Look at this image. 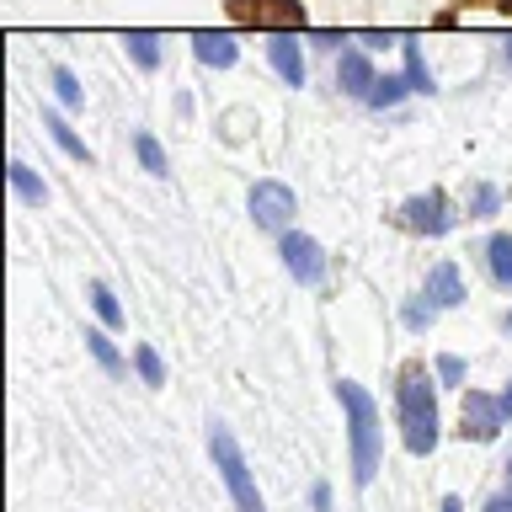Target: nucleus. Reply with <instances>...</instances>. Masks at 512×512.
<instances>
[{
	"label": "nucleus",
	"mask_w": 512,
	"mask_h": 512,
	"mask_svg": "<svg viewBox=\"0 0 512 512\" xmlns=\"http://www.w3.org/2000/svg\"><path fill=\"white\" fill-rule=\"evenodd\" d=\"M432 320H438V304H432L427 294L416 299V304H406V326H411V331H427Z\"/></svg>",
	"instance_id": "393cba45"
},
{
	"label": "nucleus",
	"mask_w": 512,
	"mask_h": 512,
	"mask_svg": "<svg viewBox=\"0 0 512 512\" xmlns=\"http://www.w3.org/2000/svg\"><path fill=\"white\" fill-rule=\"evenodd\" d=\"M86 294H91V310L102 315V326H123V304H118V294H112L102 278H91Z\"/></svg>",
	"instance_id": "2eb2a0df"
},
{
	"label": "nucleus",
	"mask_w": 512,
	"mask_h": 512,
	"mask_svg": "<svg viewBox=\"0 0 512 512\" xmlns=\"http://www.w3.org/2000/svg\"><path fill=\"white\" fill-rule=\"evenodd\" d=\"M406 80H411V91H432V70L416 43H406Z\"/></svg>",
	"instance_id": "412c9836"
},
{
	"label": "nucleus",
	"mask_w": 512,
	"mask_h": 512,
	"mask_svg": "<svg viewBox=\"0 0 512 512\" xmlns=\"http://www.w3.org/2000/svg\"><path fill=\"white\" fill-rule=\"evenodd\" d=\"M486 262H491V278L502 288H512V235L507 230L486 240Z\"/></svg>",
	"instance_id": "4468645a"
},
{
	"label": "nucleus",
	"mask_w": 512,
	"mask_h": 512,
	"mask_svg": "<svg viewBox=\"0 0 512 512\" xmlns=\"http://www.w3.org/2000/svg\"><path fill=\"white\" fill-rule=\"evenodd\" d=\"M502 411L512 416V379H507V390H502Z\"/></svg>",
	"instance_id": "c756f323"
},
{
	"label": "nucleus",
	"mask_w": 512,
	"mask_h": 512,
	"mask_svg": "<svg viewBox=\"0 0 512 512\" xmlns=\"http://www.w3.org/2000/svg\"><path fill=\"white\" fill-rule=\"evenodd\" d=\"M134 150H139V166L150 176H171V160H166V150H160L155 134H134Z\"/></svg>",
	"instance_id": "f3484780"
},
{
	"label": "nucleus",
	"mask_w": 512,
	"mask_h": 512,
	"mask_svg": "<svg viewBox=\"0 0 512 512\" xmlns=\"http://www.w3.org/2000/svg\"><path fill=\"white\" fill-rule=\"evenodd\" d=\"M507 331H512V315H507Z\"/></svg>",
	"instance_id": "2f4dec72"
},
{
	"label": "nucleus",
	"mask_w": 512,
	"mask_h": 512,
	"mask_svg": "<svg viewBox=\"0 0 512 512\" xmlns=\"http://www.w3.org/2000/svg\"><path fill=\"white\" fill-rule=\"evenodd\" d=\"M507 64H512V43H507Z\"/></svg>",
	"instance_id": "7c9ffc66"
},
{
	"label": "nucleus",
	"mask_w": 512,
	"mask_h": 512,
	"mask_svg": "<svg viewBox=\"0 0 512 512\" xmlns=\"http://www.w3.org/2000/svg\"><path fill=\"white\" fill-rule=\"evenodd\" d=\"M395 411H400V438L416 459H427L438 448V395H432V374L422 363H411L395 384Z\"/></svg>",
	"instance_id": "f257e3e1"
},
{
	"label": "nucleus",
	"mask_w": 512,
	"mask_h": 512,
	"mask_svg": "<svg viewBox=\"0 0 512 512\" xmlns=\"http://www.w3.org/2000/svg\"><path fill=\"white\" fill-rule=\"evenodd\" d=\"M283 267L294 272L299 283H320L326 278V251H320V240L315 235H304V230H283Z\"/></svg>",
	"instance_id": "423d86ee"
},
{
	"label": "nucleus",
	"mask_w": 512,
	"mask_h": 512,
	"mask_svg": "<svg viewBox=\"0 0 512 512\" xmlns=\"http://www.w3.org/2000/svg\"><path fill=\"white\" fill-rule=\"evenodd\" d=\"M11 187L22 192L27 203H38V208L48 203V182H43V176L32 171V166H22V160H11Z\"/></svg>",
	"instance_id": "dca6fc26"
},
{
	"label": "nucleus",
	"mask_w": 512,
	"mask_h": 512,
	"mask_svg": "<svg viewBox=\"0 0 512 512\" xmlns=\"http://www.w3.org/2000/svg\"><path fill=\"white\" fill-rule=\"evenodd\" d=\"M192 54H198L203 64H214V70H230V64L240 59V48L230 38H214V32H198L192 38Z\"/></svg>",
	"instance_id": "9b49d317"
},
{
	"label": "nucleus",
	"mask_w": 512,
	"mask_h": 512,
	"mask_svg": "<svg viewBox=\"0 0 512 512\" xmlns=\"http://www.w3.org/2000/svg\"><path fill=\"white\" fill-rule=\"evenodd\" d=\"M134 363H139V374H144V384H150V390H160V384H166V368H160V352H155V347H139Z\"/></svg>",
	"instance_id": "b1692460"
},
{
	"label": "nucleus",
	"mask_w": 512,
	"mask_h": 512,
	"mask_svg": "<svg viewBox=\"0 0 512 512\" xmlns=\"http://www.w3.org/2000/svg\"><path fill=\"white\" fill-rule=\"evenodd\" d=\"M267 59H272V70H278L288 86H304V75H310V70H304L299 43H272V48H267Z\"/></svg>",
	"instance_id": "f8f14e48"
},
{
	"label": "nucleus",
	"mask_w": 512,
	"mask_h": 512,
	"mask_svg": "<svg viewBox=\"0 0 512 512\" xmlns=\"http://www.w3.org/2000/svg\"><path fill=\"white\" fill-rule=\"evenodd\" d=\"M496 208H502V187L480 182V187L470 192V219H486V214H496Z\"/></svg>",
	"instance_id": "4be33fe9"
},
{
	"label": "nucleus",
	"mask_w": 512,
	"mask_h": 512,
	"mask_svg": "<svg viewBox=\"0 0 512 512\" xmlns=\"http://www.w3.org/2000/svg\"><path fill=\"white\" fill-rule=\"evenodd\" d=\"M54 96H59L64 107H80V102H86V91H80V80H75L70 70H64V64H54Z\"/></svg>",
	"instance_id": "5701e85b"
},
{
	"label": "nucleus",
	"mask_w": 512,
	"mask_h": 512,
	"mask_svg": "<svg viewBox=\"0 0 512 512\" xmlns=\"http://www.w3.org/2000/svg\"><path fill=\"white\" fill-rule=\"evenodd\" d=\"M406 91H411V80H406V75H379V80H374V91H368L363 102H368V107H395Z\"/></svg>",
	"instance_id": "a211bd4d"
},
{
	"label": "nucleus",
	"mask_w": 512,
	"mask_h": 512,
	"mask_svg": "<svg viewBox=\"0 0 512 512\" xmlns=\"http://www.w3.org/2000/svg\"><path fill=\"white\" fill-rule=\"evenodd\" d=\"M128 54H134V64H139V70H155V64H160V38H155V32H128Z\"/></svg>",
	"instance_id": "aec40b11"
},
{
	"label": "nucleus",
	"mask_w": 512,
	"mask_h": 512,
	"mask_svg": "<svg viewBox=\"0 0 512 512\" xmlns=\"http://www.w3.org/2000/svg\"><path fill=\"white\" fill-rule=\"evenodd\" d=\"M246 208H251L256 230H288L294 214H299V198H294V187H288V182H278V176H262V182L251 187Z\"/></svg>",
	"instance_id": "20e7f679"
},
{
	"label": "nucleus",
	"mask_w": 512,
	"mask_h": 512,
	"mask_svg": "<svg viewBox=\"0 0 512 512\" xmlns=\"http://www.w3.org/2000/svg\"><path fill=\"white\" fill-rule=\"evenodd\" d=\"M230 11L240 22H256V27H304L299 0H230Z\"/></svg>",
	"instance_id": "6e6552de"
},
{
	"label": "nucleus",
	"mask_w": 512,
	"mask_h": 512,
	"mask_svg": "<svg viewBox=\"0 0 512 512\" xmlns=\"http://www.w3.org/2000/svg\"><path fill=\"white\" fill-rule=\"evenodd\" d=\"M400 224L416 235H443L448 224H454V203H448L443 187H427V192H416V198L400 203Z\"/></svg>",
	"instance_id": "39448f33"
},
{
	"label": "nucleus",
	"mask_w": 512,
	"mask_h": 512,
	"mask_svg": "<svg viewBox=\"0 0 512 512\" xmlns=\"http://www.w3.org/2000/svg\"><path fill=\"white\" fill-rule=\"evenodd\" d=\"M43 128H48V134H54V144H59V150L70 155V160H86V166H91V150H86V139H80L75 128L59 118V112H48V118H43Z\"/></svg>",
	"instance_id": "ddd939ff"
},
{
	"label": "nucleus",
	"mask_w": 512,
	"mask_h": 512,
	"mask_svg": "<svg viewBox=\"0 0 512 512\" xmlns=\"http://www.w3.org/2000/svg\"><path fill=\"white\" fill-rule=\"evenodd\" d=\"M438 512H464V502H459V496H443V507Z\"/></svg>",
	"instance_id": "c85d7f7f"
},
{
	"label": "nucleus",
	"mask_w": 512,
	"mask_h": 512,
	"mask_svg": "<svg viewBox=\"0 0 512 512\" xmlns=\"http://www.w3.org/2000/svg\"><path fill=\"white\" fill-rule=\"evenodd\" d=\"M310 502H315V512H331V486H315Z\"/></svg>",
	"instance_id": "bb28decb"
},
{
	"label": "nucleus",
	"mask_w": 512,
	"mask_h": 512,
	"mask_svg": "<svg viewBox=\"0 0 512 512\" xmlns=\"http://www.w3.org/2000/svg\"><path fill=\"white\" fill-rule=\"evenodd\" d=\"M336 400H342V411H347L352 480H358V486H374V475H379V406H374V395L352 379L336 384Z\"/></svg>",
	"instance_id": "f03ea898"
},
{
	"label": "nucleus",
	"mask_w": 512,
	"mask_h": 512,
	"mask_svg": "<svg viewBox=\"0 0 512 512\" xmlns=\"http://www.w3.org/2000/svg\"><path fill=\"white\" fill-rule=\"evenodd\" d=\"M427 299L438 304V310H459V304H464V283H459L454 262H438L427 272Z\"/></svg>",
	"instance_id": "1a4fd4ad"
},
{
	"label": "nucleus",
	"mask_w": 512,
	"mask_h": 512,
	"mask_svg": "<svg viewBox=\"0 0 512 512\" xmlns=\"http://www.w3.org/2000/svg\"><path fill=\"white\" fill-rule=\"evenodd\" d=\"M336 80H342V91H347V96H368L379 75H374V64H368V59L358 54V48H347L342 64H336Z\"/></svg>",
	"instance_id": "9d476101"
},
{
	"label": "nucleus",
	"mask_w": 512,
	"mask_h": 512,
	"mask_svg": "<svg viewBox=\"0 0 512 512\" xmlns=\"http://www.w3.org/2000/svg\"><path fill=\"white\" fill-rule=\"evenodd\" d=\"M208 454H214V470L224 475V486H230V496H235V512H267L262 491H256V480H251V464H246V454H240L230 427H219V422L208 427Z\"/></svg>",
	"instance_id": "7ed1b4c3"
},
{
	"label": "nucleus",
	"mask_w": 512,
	"mask_h": 512,
	"mask_svg": "<svg viewBox=\"0 0 512 512\" xmlns=\"http://www.w3.org/2000/svg\"><path fill=\"white\" fill-rule=\"evenodd\" d=\"M86 347H91V358L102 363L107 374H123V368H128V363H123V352L112 347V336H107V331H86Z\"/></svg>",
	"instance_id": "6ab92c4d"
},
{
	"label": "nucleus",
	"mask_w": 512,
	"mask_h": 512,
	"mask_svg": "<svg viewBox=\"0 0 512 512\" xmlns=\"http://www.w3.org/2000/svg\"><path fill=\"white\" fill-rule=\"evenodd\" d=\"M507 470H512V464H507Z\"/></svg>",
	"instance_id": "473e14b6"
},
{
	"label": "nucleus",
	"mask_w": 512,
	"mask_h": 512,
	"mask_svg": "<svg viewBox=\"0 0 512 512\" xmlns=\"http://www.w3.org/2000/svg\"><path fill=\"white\" fill-rule=\"evenodd\" d=\"M486 512H512V491H507V496H496V502H491Z\"/></svg>",
	"instance_id": "cd10ccee"
},
{
	"label": "nucleus",
	"mask_w": 512,
	"mask_h": 512,
	"mask_svg": "<svg viewBox=\"0 0 512 512\" xmlns=\"http://www.w3.org/2000/svg\"><path fill=\"white\" fill-rule=\"evenodd\" d=\"M502 422H507V411H502V395H480V390H470L464 395V438H475V443H491L496 432H502Z\"/></svg>",
	"instance_id": "0eeeda50"
},
{
	"label": "nucleus",
	"mask_w": 512,
	"mask_h": 512,
	"mask_svg": "<svg viewBox=\"0 0 512 512\" xmlns=\"http://www.w3.org/2000/svg\"><path fill=\"white\" fill-rule=\"evenodd\" d=\"M438 379L443 384H459L464 379V358H438Z\"/></svg>",
	"instance_id": "a878e982"
}]
</instances>
